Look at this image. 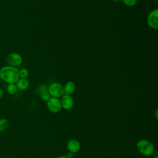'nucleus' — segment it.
<instances>
[{
	"mask_svg": "<svg viewBox=\"0 0 158 158\" xmlns=\"http://www.w3.org/2000/svg\"><path fill=\"white\" fill-rule=\"evenodd\" d=\"M113 2H116V3H117V2H119L121 0H112Z\"/></svg>",
	"mask_w": 158,
	"mask_h": 158,
	"instance_id": "20",
	"label": "nucleus"
},
{
	"mask_svg": "<svg viewBox=\"0 0 158 158\" xmlns=\"http://www.w3.org/2000/svg\"><path fill=\"white\" fill-rule=\"evenodd\" d=\"M46 106L48 110L52 113H57L62 109L60 101L56 98L51 97L46 101Z\"/></svg>",
	"mask_w": 158,
	"mask_h": 158,
	"instance_id": "5",
	"label": "nucleus"
},
{
	"mask_svg": "<svg viewBox=\"0 0 158 158\" xmlns=\"http://www.w3.org/2000/svg\"><path fill=\"white\" fill-rule=\"evenodd\" d=\"M147 23L148 25L154 30L158 29V9H156L152 10L147 17Z\"/></svg>",
	"mask_w": 158,
	"mask_h": 158,
	"instance_id": "6",
	"label": "nucleus"
},
{
	"mask_svg": "<svg viewBox=\"0 0 158 158\" xmlns=\"http://www.w3.org/2000/svg\"><path fill=\"white\" fill-rule=\"evenodd\" d=\"M122 1L126 6L131 7L135 6L137 3L138 0H122Z\"/></svg>",
	"mask_w": 158,
	"mask_h": 158,
	"instance_id": "15",
	"label": "nucleus"
},
{
	"mask_svg": "<svg viewBox=\"0 0 158 158\" xmlns=\"http://www.w3.org/2000/svg\"><path fill=\"white\" fill-rule=\"evenodd\" d=\"M67 148L69 152L74 154L80 151L81 148V145L78 140L75 139H71L68 141L67 143Z\"/></svg>",
	"mask_w": 158,
	"mask_h": 158,
	"instance_id": "8",
	"label": "nucleus"
},
{
	"mask_svg": "<svg viewBox=\"0 0 158 158\" xmlns=\"http://www.w3.org/2000/svg\"><path fill=\"white\" fill-rule=\"evenodd\" d=\"M76 89V86L75 84L73 81H67L64 86V94H68V95H71L73 94Z\"/></svg>",
	"mask_w": 158,
	"mask_h": 158,
	"instance_id": "10",
	"label": "nucleus"
},
{
	"mask_svg": "<svg viewBox=\"0 0 158 158\" xmlns=\"http://www.w3.org/2000/svg\"><path fill=\"white\" fill-rule=\"evenodd\" d=\"M138 151L142 155L149 157L154 152V146L148 139H142L139 140L136 145Z\"/></svg>",
	"mask_w": 158,
	"mask_h": 158,
	"instance_id": "2",
	"label": "nucleus"
},
{
	"mask_svg": "<svg viewBox=\"0 0 158 158\" xmlns=\"http://www.w3.org/2000/svg\"><path fill=\"white\" fill-rule=\"evenodd\" d=\"M56 158H67V157H66V156H59L57 157Z\"/></svg>",
	"mask_w": 158,
	"mask_h": 158,
	"instance_id": "19",
	"label": "nucleus"
},
{
	"mask_svg": "<svg viewBox=\"0 0 158 158\" xmlns=\"http://www.w3.org/2000/svg\"><path fill=\"white\" fill-rule=\"evenodd\" d=\"M19 75L20 78H27L28 75V70L25 68H22L19 70Z\"/></svg>",
	"mask_w": 158,
	"mask_h": 158,
	"instance_id": "14",
	"label": "nucleus"
},
{
	"mask_svg": "<svg viewBox=\"0 0 158 158\" xmlns=\"http://www.w3.org/2000/svg\"><path fill=\"white\" fill-rule=\"evenodd\" d=\"M39 96H40V98L43 101H47L51 98V96H50L48 89H45V90H43V91L40 92Z\"/></svg>",
	"mask_w": 158,
	"mask_h": 158,
	"instance_id": "13",
	"label": "nucleus"
},
{
	"mask_svg": "<svg viewBox=\"0 0 158 158\" xmlns=\"http://www.w3.org/2000/svg\"><path fill=\"white\" fill-rule=\"evenodd\" d=\"M66 157L67 158H73V153L72 152H69L67 153V154L66 155Z\"/></svg>",
	"mask_w": 158,
	"mask_h": 158,
	"instance_id": "16",
	"label": "nucleus"
},
{
	"mask_svg": "<svg viewBox=\"0 0 158 158\" xmlns=\"http://www.w3.org/2000/svg\"><path fill=\"white\" fill-rule=\"evenodd\" d=\"M4 95V92L3 90L2 89V88L0 87V99H1L3 97Z\"/></svg>",
	"mask_w": 158,
	"mask_h": 158,
	"instance_id": "17",
	"label": "nucleus"
},
{
	"mask_svg": "<svg viewBox=\"0 0 158 158\" xmlns=\"http://www.w3.org/2000/svg\"><path fill=\"white\" fill-rule=\"evenodd\" d=\"M48 91L51 97L59 98L64 94V86L59 83L54 82L49 85Z\"/></svg>",
	"mask_w": 158,
	"mask_h": 158,
	"instance_id": "3",
	"label": "nucleus"
},
{
	"mask_svg": "<svg viewBox=\"0 0 158 158\" xmlns=\"http://www.w3.org/2000/svg\"><path fill=\"white\" fill-rule=\"evenodd\" d=\"M6 89H7V91L8 92V93L10 94H12V95L16 94L18 91L15 83L8 84V85L7 86Z\"/></svg>",
	"mask_w": 158,
	"mask_h": 158,
	"instance_id": "12",
	"label": "nucleus"
},
{
	"mask_svg": "<svg viewBox=\"0 0 158 158\" xmlns=\"http://www.w3.org/2000/svg\"><path fill=\"white\" fill-rule=\"evenodd\" d=\"M153 155V157L154 158H158V156H157V152H154V154H152Z\"/></svg>",
	"mask_w": 158,
	"mask_h": 158,
	"instance_id": "18",
	"label": "nucleus"
},
{
	"mask_svg": "<svg viewBox=\"0 0 158 158\" xmlns=\"http://www.w3.org/2000/svg\"><path fill=\"white\" fill-rule=\"evenodd\" d=\"M156 119H157V110H156Z\"/></svg>",
	"mask_w": 158,
	"mask_h": 158,
	"instance_id": "21",
	"label": "nucleus"
},
{
	"mask_svg": "<svg viewBox=\"0 0 158 158\" xmlns=\"http://www.w3.org/2000/svg\"><path fill=\"white\" fill-rule=\"evenodd\" d=\"M22 57L17 52H10L6 56V62L9 65L17 67L22 63Z\"/></svg>",
	"mask_w": 158,
	"mask_h": 158,
	"instance_id": "4",
	"label": "nucleus"
},
{
	"mask_svg": "<svg viewBox=\"0 0 158 158\" xmlns=\"http://www.w3.org/2000/svg\"><path fill=\"white\" fill-rule=\"evenodd\" d=\"M60 101V104L62 108L65 110H70L71 109L74 105V100L71 95L64 94L62 96Z\"/></svg>",
	"mask_w": 158,
	"mask_h": 158,
	"instance_id": "7",
	"label": "nucleus"
},
{
	"mask_svg": "<svg viewBox=\"0 0 158 158\" xmlns=\"http://www.w3.org/2000/svg\"><path fill=\"white\" fill-rule=\"evenodd\" d=\"M18 90L25 91L27 89L30 85V82L27 78H19L15 83Z\"/></svg>",
	"mask_w": 158,
	"mask_h": 158,
	"instance_id": "9",
	"label": "nucleus"
},
{
	"mask_svg": "<svg viewBox=\"0 0 158 158\" xmlns=\"http://www.w3.org/2000/svg\"><path fill=\"white\" fill-rule=\"evenodd\" d=\"M9 120L6 118H0V132L5 131L9 127Z\"/></svg>",
	"mask_w": 158,
	"mask_h": 158,
	"instance_id": "11",
	"label": "nucleus"
},
{
	"mask_svg": "<svg viewBox=\"0 0 158 158\" xmlns=\"http://www.w3.org/2000/svg\"><path fill=\"white\" fill-rule=\"evenodd\" d=\"M19 70L17 67L10 65H4L0 69V79L10 84L15 83L19 79Z\"/></svg>",
	"mask_w": 158,
	"mask_h": 158,
	"instance_id": "1",
	"label": "nucleus"
}]
</instances>
